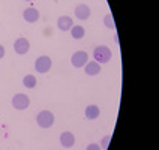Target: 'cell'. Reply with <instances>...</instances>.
<instances>
[{
	"label": "cell",
	"instance_id": "1",
	"mask_svg": "<svg viewBox=\"0 0 159 150\" xmlns=\"http://www.w3.org/2000/svg\"><path fill=\"white\" fill-rule=\"evenodd\" d=\"M111 57H113V53H111V50L107 47V45H98L96 48L93 50V60L96 63H108L111 60Z\"/></svg>",
	"mask_w": 159,
	"mask_h": 150
},
{
	"label": "cell",
	"instance_id": "2",
	"mask_svg": "<svg viewBox=\"0 0 159 150\" xmlns=\"http://www.w3.org/2000/svg\"><path fill=\"white\" fill-rule=\"evenodd\" d=\"M36 123L42 129H48L54 125V114L48 110H42L39 114L36 116Z\"/></svg>",
	"mask_w": 159,
	"mask_h": 150
},
{
	"label": "cell",
	"instance_id": "3",
	"mask_svg": "<svg viewBox=\"0 0 159 150\" xmlns=\"http://www.w3.org/2000/svg\"><path fill=\"white\" fill-rule=\"evenodd\" d=\"M30 105V98L27 96L26 93H17L12 98V107L18 110V111H23V110H27Z\"/></svg>",
	"mask_w": 159,
	"mask_h": 150
},
{
	"label": "cell",
	"instance_id": "4",
	"mask_svg": "<svg viewBox=\"0 0 159 150\" xmlns=\"http://www.w3.org/2000/svg\"><path fill=\"white\" fill-rule=\"evenodd\" d=\"M51 66H53V62L48 56H39L35 62V69L39 74H47L51 69Z\"/></svg>",
	"mask_w": 159,
	"mask_h": 150
},
{
	"label": "cell",
	"instance_id": "5",
	"mask_svg": "<svg viewBox=\"0 0 159 150\" xmlns=\"http://www.w3.org/2000/svg\"><path fill=\"white\" fill-rule=\"evenodd\" d=\"M89 62V54L86 51H77V53L72 54L71 57V63L74 68H84L86 63Z\"/></svg>",
	"mask_w": 159,
	"mask_h": 150
},
{
	"label": "cell",
	"instance_id": "6",
	"mask_svg": "<svg viewBox=\"0 0 159 150\" xmlns=\"http://www.w3.org/2000/svg\"><path fill=\"white\" fill-rule=\"evenodd\" d=\"M29 50H30V42L26 38H18L17 41L14 42V51L18 56H24Z\"/></svg>",
	"mask_w": 159,
	"mask_h": 150
},
{
	"label": "cell",
	"instance_id": "7",
	"mask_svg": "<svg viewBox=\"0 0 159 150\" xmlns=\"http://www.w3.org/2000/svg\"><path fill=\"white\" fill-rule=\"evenodd\" d=\"M23 18H24V21L33 24V23H36V21L41 18V14H39V11L36 8H27V9H24V12H23Z\"/></svg>",
	"mask_w": 159,
	"mask_h": 150
},
{
	"label": "cell",
	"instance_id": "8",
	"mask_svg": "<svg viewBox=\"0 0 159 150\" xmlns=\"http://www.w3.org/2000/svg\"><path fill=\"white\" fill-rule=\"evenodd\" d=\"M72 26H74V20L71 17H68V15H62V17H59V20H57V27L62 32L71 30Z\"/></svg>",
	"mask_w": 159,
	"mask_h": 150
},
{
	"label": "cell",
	"instance_id": "9",
	"mask_svg": "<svg viewBox=\"0 0 159 150\" xmlns=\"http://www.w3.org/2000/svg\"><path fill=\"white\" fill-rule=\"evenodd\" d=\"M60 144H62V147H65V149H71L72 146L75 144V137H74V134L69 132V131L62 132V135H60Z\"/></svg>",
	"mask_w": 159,
	"mask_h": 150
},
{
	"label": "cell",
	"instance_id": "10",
	"mask_svg": "<svg viewBox=\"0 0 159 150\" xmlns=\"http://www.w3.org/2000/svg\"><path fill=\"white\" fill-rule=\"evenodd\" d=\"M90 14H92V11H90V8L86 3H81V5H78L75 8V17L78 20H89Z\"/></svg>",
	"mask_w": 159,
	"mask_h": 150
},
{
	"label": "cell",
	"instance_id": "11",
	"mask_svg": "<svg viewBox=\"0 0 159 150\" xmlns=\"http://www.w3.org/2000/svg\"><path fill=\"white\" fill-rule=\"evenodd\" d=\"M101 65L96 63L95 60H92V62H87L86 63V66H84V72H86V75H90V77H95L98 75L99 72H101Z\"/></svg>",
	"mask_w": 159,
	"mask_h": 150
},
{
	"label": "cell",
	"instance_id": "12",
	"mask_svg": "<svg viewBox=\"0 0 159 150\" xmlns=\"http://www.w3.org/2000/svg\"><path fill=\"white\" fill-rule=\"evenodd\" d=\"M84 114H86V119H89V120H95V119H98V117L101 116V110H99L98 105H87L86 107Z\"/></svg>",
	"mask_w": 159,
	"mask_h": 150
},
{
	"label": "cell",
	"instance_id": "13",
	"mask_svg": "<svg viewBox=\"0 0 159 150\" xmlns=\"http://www.w3.org/2000/svg\"><path fill=\"white\" fill-rule=\"evenodd\" d=\"M71 36H72V39H83L86 36V29L83 26H72Z\"/></svg>",
	"mask_w": 159,
	"mask_h": 150
},
{
	"label": "cell",
	"instance_id": "14",
	"mask_svg": "<svg viewBox=\"0 0 159 150\" xmlns=\"http://www.w3.org/2000/svg\"><path fill=\"white\" fill-rule=\"evenodd\" d=\"M36 84H38V80H36L35 75H32V74L24 75V78H23V86L26 89H35Z\"/></svg>",
	"mask_w": 159,
	"mask_h": 150
},
{
	"label": "cell",
	"instance_id": "15",
	"mask_svg": "<svg viewBox=\"0 0 159 150\" xmlns=\"http://www.w3.org/2000/svg\"><path fill=\"white\" fill-rule=\"evenodd\" d=\"M104 24H105V27H108V29H111V30H114V29H116L114 18H113V15H111V14H108V15H105V18H104Z\"/></svg>",
	"mask_w": 159,
	"mask_h": 150
},
{
	"label": "cell",
	"instance_id": "16",
	"mask_svg": "<svg viewBox=\"0 0 159 150\" xmlns=\"http://www.w3.org/2000/svg\"><path fill=\"white\" fill-rule=\"evenodd\" d=\"M110 140H111V137L108 135V137H104L102 138V141H101V149H108V144H110Z\"/></svg>",
	"mask_w": 159,
	"mask_h": 150
},
{
	"label": "cell",
	"instance_id": "17",
	"mask_svg": "<svg viewBox=\"0 0 159 150\" xmlns=\"http://www.w3.org/2000/svg\"><path fill=\"white\" fill-rule=\"evenodd\" d=\"M86 150H102V149H101V146L96 144V143H90L87 147H86Z\"/></svg>",
	"mask_w": 159,
	"mask_h": 150
},
{
	"label": "cell",
	"instance_id": "18",
	"mask_svg": "<svg viewBox=\"0 0 159 150\" xmlns=\"http://www.w3.org/2000/svg\"><path fill=\"white\" fill-rule=\"evenodd\" d=\"M5 53H6V50H5V47H3V45L0 44V60H2V59L5 57Z\"/></svg>",
	"mask_w": 159,
	"mask_h": 150
},
{
	"label": "cell",
	"instance_id": "19",
	"mask_svg": "<svg viewBox=\"0 0 159 150\" xmlns=\"http://www.w3.org/2000/svg\"><path fill=\"white\" fill-rule=\"evenodd\" d=\"M24 2H32V0H24Z\"/></svg>",
	"mask_w": 159,
	"mask_h": 150
}]
</instances>
